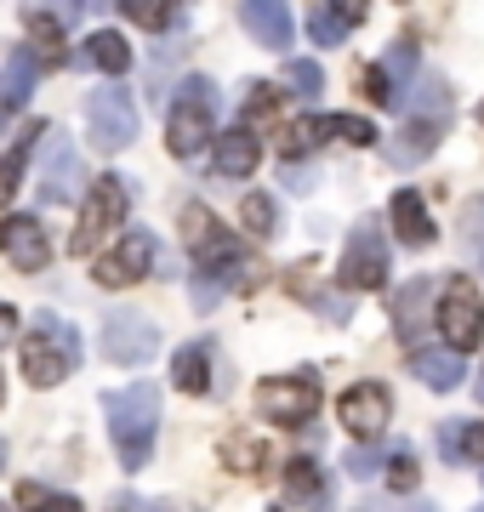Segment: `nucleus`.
Instances as JSON below:
<instances>
[{"label":"nucleus","instance_id":"1","mask_svg":"<svg viewBox=\"0 0 484 512\" xmlns=\"http://www.w3.org/2000/svg\"><path fill=\"white\" fill-rule=\"evenodd\" d=\"M183 239H188V251H194V302L200 308H217L228 285L245 279L251 256L240 251V239L228 234V228H217V217L194 200L183 205Z\"/></svg>","mask_w":484,"mask_h":512},{"label":"nucleus","instance_id":"2","mask_svg":"<svg viewBox=\"0 0 484 512\" xmlns=\"http://www.w3.org/2000/svg\"><path fill=\"white\" fill-rule=\"evenodd\" d=\"M103 410H109V439L120 467H143L154 456V433H160V387L154 382H131L103 393Z\"/></svg>","mask_w":484,"mask_h":512},{"label":"nucleus","instance_id":"3","mask_svg":"<svg viewBox=\"0 0 484 512\" xmlns=\"http://www.w3.org/2000/svg\"><path fill=\"white\" fill-rule=\"evenodd\" d=\"M18 359H23V382L29 387H57L80 370L86 348H80V330L69 325L63 313H40L35 325L23 330Z\"/></svg>","mask_w":484,"mask_h":512},{"label":"nucleus","instance_id":"4","mask_svg":"<svg viewBox=\"0 0 484 512\" xmlns=\"http://www.w3.org/2000/svg\"><path fill=\"white\" fill-rule=\"evenodd\" d=\"M211 131H217V86L205 80V74H188L183 92L171 97V131L166 143L177 160H188V154H200L205 143H211Z\"/></svg>","mask_w":484,"mask_h":512},{"label":"nucleus","instance_id":"5","mask_svg":"<svg viewBox=\"0 0 484 512\" xmlns=\"http://www.w3.org/2000/svg\"><path fill=\"white\" fill-rule=\"evenodd\" d=\"M86 126H92V148L103 154H126L137 143V103L126 86H97L86 97Z\"/></svg>","mask_w":484,"mask_h":512},{"label":"nucleus","instance_id":"6","mask_svg":"<svg viewBox=\"0 0 484 512\" xmlns=\"http://www.w3.org/2000/svg\"><path fill=\"white\" fill-rule=\"evenodd\" d=\"M126 183L120 177H92V194H86V205H80V222H75V234H69V251L75 256H92V245L103 234H114L120 222H126Z\"/></svg>","mask_w":484,"mask_h":512},{"label":"nucleus","instance_id":"7","mask_svg":"<svg viewBox=\"0 0 484 512\" xmlns=\"http://www.w3.org/2000/svg\"><path fill=\"white\" fill-rule=\"evenodd\" d=\"M388 285V239L382 222L365 217L342 245V291H382Z\"/></svg>","mask_w":484,"mask_h":512},{"label":"nucleus","instance_id":"8","mask_svg":"<svg viewBox=\"0 0 484 512\" xmlns=\"http://www.w3.org/2000/svg\"><path fill=\"white\" fill-rule=\"evenodd\" d=\"M154 353H160V325L154 319H143V313H131V308H114L109 319H103V359L109 365H149Z\"/></svg>","mask_w":484,"mask_h":512},{"label":"nucleus","instance_id":"9","mask_svg":"<svg viewBox=\"0 0 484 512\" xmlns=\"http://www.w3.org/2000/svg\"><path fill=\"white\" fill-rule=\"evenodd\" d=\"M439 330L450 336L456 353H473L484 342V302H479V285H473V279L456 274L445 291H439Z\"/></svg>","mask_w":484,"mask_h":512},{"label":"nucleus","instance_id":"10","mask_svg":"<svg viewBox=\"0 0 484 512\" xmlns=\"http://www.w3.org/2000/svg\"><path fill=\"white\" fill-rule=\"evenodd\" d=\"M257 410L274 427H302V421H314L319 410V376H274V382L257 387Z\"/></svg>","mask_w":484,"mask_h":512},{"label":"nucleus","instance_id":"11","mask_svg":"<svg viewBox=\"0 0 484 512\" xmlns=\"http://www.w3.org/2000/svg\"><path fill=\"white\" fill-rule=\"evenodd\" d=\"M86 165L69 137H46V171H40V205H75L86 200Z\"/></svg>","mask_w":484,"mask_h":512},{"label":"nucleus","instance_id":"12","mask_svg":"<svg viewBox=\"0 0 484 512\" xmlns=\"http://www.w3.org/2000/svg\"><path fill=\"white\" fill-rule=\"evenodd\" d=\"M149 268H154V234H126L109 256L92 262V279L109 285V291H126V285H137Z\"/></svg>","mask_w":484,"mask_h":512},{"label":"nucleus","instance_id":"13","mask_svg":"<svg viewBox=\"0 0 484 512\" xmlns=\"http://www.w3.org/2000/svg\"><path fill=\"white\" fill-rule=\"evenodd\" d=\"M388 416H393V399H388V387L382 382H354L348 393H342V427H348L359 444L382 439Z\"/></svg>","mask_w":484,"mask_h":512},{"label":"nucleus","instance_id":"14","mask_svg":"<svg viewBox=\"0 0 484 512\" xmlns=\"http://www.w3.org/2000/svg\"><path fill=\"white\" fill-rule=\"evenodd\" d=\"M6 262H12L18 274H40V268L52 262V239H46V228H40L35 217H23V211L6 217Z\"/></svg>","mask_w":484,"mask_h":512},{"label":"nucleus","instance_id":"15","mask_svg":"<svg viewBox=\"0 0 484 512\" xmlns=\"http://www.w3.org/2000/svg\"><path fill=\"white\" fill-rule=\"evenodd\" d=\"M240 23H245V35L257 40V46H268V52L291 46V6H280V0H245Z\"/></svg>","mask_w":484,"mask_h":512},{"label":"nucleus","instance_id":"16","mask_svg":"<svg viewBox=\"0 0 484 512\" xmlns=\"http://www.w3.org/2000/svg\"><path fill=\"white\" fill-rule=\"evenodd\" d=\"M439 143H445V120H433V114H410L405 131L388 143V160L393 165H422Z\"/></svg>","mask_w":484,"mask_h":512},{"label":"nucleus","instance_id":"17","mask_svg":"<svg viewBox=\"0 0 484 512\" xmlns=\"http://www.w3.org/2000/svg\"><path fill=\"white\" fill-rule=\"evenodd\" d=\"M285 501L302 512H325L331 507V484H325V473H319L314 456H297L291 467H285Z\"/></svg>","mask_w":484,"mask_h":512},{"label":"nucleus","instance_id":"18","mask_svg":"<svg viewBox=\"0 0 484 512\" xmlns=\"http://www.w3.org/2000/svg\"><path fill=\"white\" fill-rule=\"evenodd\" d=\"M35 80H40V52L35 46H12V52H6V92H0V114H6V120L29 103Z\"/></svg>","mask_w":484,"mask_h":512},{"label":"nucleus","instance_id":"19","mask_svg":"<svg viewBox=\"0 0 484 512\" xmlns=\"http://www.w3.org/2000/svg\"><path fill=\"white\" fill-rule=\"evenodd\" d=\"M359 23H365V6H331V0H314V6H308V35H314L319 46H342Z\"/></svg>","mask_w":484,"mask_h":512},{"label":"nucleus","instance_id":"20","mask_svg":"<svg viewBox=\"0 0 484 512\" xmlns=\"http://www.w3.org/2000/svg\"><path fill=\"white\" fill-rule=\"evenodd\" d=\"M262 160V143H257V131H245V126H228L223 137H217V177H251Z\"/></svg>","mask_w":484,"mask_h":512},{"label":"nucleus","instance_id":"21","mask_svg":"<svg viewBox=\"0 0 484 512\" xmlns=\"http://www.w3.org/2000/svg\"><path fill=\"white\" fill-rule=\"evenodd\" d=\"M439 456L450 467H484V421H445L439 427Z\"/></svg>","mask_w":484,"mask_h":512},{"label":"nucleus","instance_id":"22","mask_svg":"<svg viewBox=\"0 0 484 512\" xmlns=\"http://www.w3.org/2000/svg\"><path fill=\"white\" fill-rule=\"evenodd\" d=\"M433 291H439L433 279H410L405 291L393 296V330H399L405 342H416V336L428 330V302H433Z\"/></svg>","mask_w":484,"mask_h":512},{"label":"nucleus","instance_id":"23","mask_svg":"<svg viewBox=\"0 0 484 512\" xmlns=\"http://www.w3.org/2000/svg\"><path fill=\"white\" fill-rule=\"evenodd\" d=\"M393 228H399V239H405L410 251H428V245H433V222H428L422 194H410V188L393 194Z\"/></svg>","mask_w":484,"mask_h":512},{"label":"nucleus","instance_id":"24","mask_svg":"<svg viewBox=\"0 0 484 512\" xmlns=\"http://www.w3.org/2000/svg\"><path fill=\"white\" fill-rule=\"evenodd\" d=\"M410 370H416V382H428L433 393H450V387L462 382V359H456V348H416L410 353Z\"/></svg>","mask_w":484,"mask_h":512},{"label":"nucleus","instance_id":"25","mask_svg":"<svg viewBox=\"0 0 484 512\" xmlns=\"http://www.w3.org/2000/svg\"><path fill=\"white\" fill-rule=\"evenodd\" d=\"M382 69H388V86H393V109H410V97H416V86H410V74H416V46L399 40V46L382 57Z\"/></svg>","mask_w":484,"mask_h":512},{"label":"nucleus","instance_id":"26","mask_svg":"<svg viewBox=\"0 0 484 512\" xmlns=\"http://www.w3.org/2000/svg\"><path fill=\"white\" fill-rule=\"evenodd\" d=\"M171 376H177L183 393H205V387H211V348H205V342L183 348L177 359H171Z\"/></svg>","mask_w":484,"mask_h":512},{"label":"nucleus","instance_id":"27","mask_svg":"<svg viewBox=\"0 0 484 512\" xmlns=\"http://www.w3.org/2000/svg\"><path fill=\"white\" fill-rule=\"evenodd\" d=\"M456 239H462V251L473 256V268H484V194L462 200V211H456Z\"/></svg>","mask_w":484,"mask_h":512},{"label":"nucleus","instance_id":"28","mask_svg":"<svg viewBox=\"0 0 484 512\" xmlns=\"http://www.w3.org/2000/svg\"><path fill=\"white\" fill-rule=\"evenodd\" d=\"M319 143L325 137H336V143H354V148H371L376 143V126L371 120H359V114H325V120H314Z\"/></svg>","mask_w":484,"mask_h":512},{"label":"nucleus","instance_id":"29","mask_svg":"<svg viewBox=\"0 0 484 512\" xmlns=\"http://www.w3.org/2000/svg\"><path fill=\"white\" fill-rule=\"evenodd\" d=\"M86 57H92L103 74H126L131 69V46L114 35V29H97V35L86 40Z\"/></svg>","mask_w":484,"mask_h":512},{"label":"nucleus","instance_id":"30","mask_svg":"<svg viewBox=\"0 0 484 512\" xmlns=\"http://www.w3.org/2000/svg\"><path fill=\"white\" fill-rule=\"evenodd\" d=\"M40 131H46V126H23L18 137H12V148H6V165H0V188H6V194H18L23 165H29V148L40 143Z\"/></svg>","mask_w":484,"mask_h":512},{"label":"nucleus","instance_id":"31","mask_svg":"<svg viewBox=\"0 0 484 512\" xmlns=\"http://www.w3.org/2000/svg\"><path fill=\"white\" fill-rule=\"evenodd\" d=\"M240 222L257 239H274V234H280V205L268 200V194H245V200H240Z\"/></svg>","mask_w":484,"mask_h":512},{"label":"nucleus","instance_id":"32","mask_svg":"<svg viewBox=\"0 0 484 512\" xmlns=\"http://www.w3.org/2000/svg\"><path fill=\"white\" fill-rule=\"evenodd\" d=\"M120 12H126L131 23H143V29H177V23L188 18L183 6H154V0H126Z\"/></svg>","mask_w":484,"mask_h":512},{"label":"nucleus","instance_id":"33","mask_svg":"<svg viewBox=\"0 0 484 512\" xmlns=\"http://www.w3.org/2000/svg\"><path fill=\"white\" fill-rule=\"evenodd\" d=\"M223 461H228V473H262V444L251 439V433H234V439L223 444Z\"/></svg>","mask_w":484,"mask_h":512},{"label":"nucleus","instance_id":"34","mask_svg":"<svg viewBox=\"0 0 484 512\" xmlns=\"http://www.w3.org/2000/svg\"><path fill=\"white\" fill-rule=\"evenodd\" d=\"M285 86H291L297 97H319V92H325V74H319V63H308V57H297V63L285 69Z\"/></svg>","mask_w":484,"mask_h":512},{"label":"nucleus","instance_id":"35","mask_svg":"<svg viewBox=\"0 0 484 512\" xmlns=\"http://www.w3.org/2000/svg\"><path fill=\"white\" fill-rule=\"evenodd\" d=\"M18 495H23V512H86V507L75 501V495H52V490L40 495L35 484H23Z\"/></svg>","mask_w":484,"mask_h":512},{"label":"nucleus","instance_id":"36","mask_svg":"<svg viewBox=\"0 0 484 512\" xmlns=\"http://www.w3.org/2000/svg\"><path fill=\"white\" fill-rule=\"evenodd\" d=\"M308 148H319L314 120H297V126H285V137H280V154H285V160H302Z\"/></svg>","mask_w":484,"mask_h":512},{"label":"nucleus","instance_id":"37","mask_svg":"<svg viewBox=\"0 0 484 512\" xmlns=\"http://www.w3.org/2000/svg\"><path fill=\"white\" fill-rule=\"evenodd\" d=\"M388 490L393 495L416 490V456H410V450H393V456H388Z\"/></svg>","mask_w":484,"mask_h":512},{"label":"nucleus","instance_id":"38","mask_svg":"<svg viewBox=\"0 0 484 512\" xmlns=\"http://www.w3.org/2000/svg\"><path fill=\"white\" fill-rule=\"evenodd\" d=\"M359 512H439V507L422 501V495H371Z\"/></svg>","mask_w":484,"mask_h":512},{"label":"nucleus","instance_id":"39","mask_svg":"<svg viewBox=\"0 0 484 512\" xmlns=\"http://www.w3.org/2000/svg\"><path fill=\"white\" fill-rule=\"evenodd\" d=\"M359 92L371 97V103H388V109H393V86H388V69H382V63L359 69Z\"/></svg>","mask_w":484,"mask_h":512},{"label":"nucleus","instance_id":"40","mask_svg":"<svg viewBox=\"0 0 484 512\" xmlns=\"http://www.w3.org/2000/svg\"><path fill=\"white\" fill-rule=\"evenodd\" d=\"M268 114H280V92L257 80V92L245 97V120H268Z\"/></svg>","mask_w":484,"mask_h":512},{"label":"nucleus","instance_id":"41","mask_svg":"<svg viewBox=\"0 0 484 512\" xmlns=\"http://www.w3.org/2000/svg\"><path fill=\"white\" fill-rule=\"evenodd\" d=\"M382 461H388L382 450H371V444H359V450H348V473H354V478H371L376 467H382Z\"/></svg>","mask_w":484,"mask_h":512},{"label":"nucleus","instance_id":"42","mask_svg":"<svg viewBox=\"0 0 484 512\" xmlns=\"http://www.w3.org/2000/svg\"><path fill=\"white\" fill-rule=\"evenodd\" d=\"M109 512H171V507H160V501H149V495H114Z\"/></svg>","mask_w":484,"mask_h":512},{"label":"nucleus","instance_id":"43","mask_svg":"<svg viewBox=\"0 0 484 512\" xmlns=\"http://www.w3.org/2000/svg\"><path fill=\"white\" fill-rule=\"evenodd\" d=\"M285 188H291V194H308V188H314V171L291 165V171H285Z\"/></svg>","mask_w":484,"mask_h":512},{"label":"nucleus","instance_id":"44","mask_svg":"<svg viewBox=\"0 0 484 512\" xmlns=\"http://www.w3.org/2000/svg\"><path fill=\"white\" fill-rule=\"evenodd\" d=\"M0 330H6V336H18V308H0ZM23 342V336H18Z\"/></svg>","mask_w":484,"mask_h":512},{"label":"nucleus","instance_id":"45","mask_svg":"<svg viewBox=\"0 0 484 512\" xmlns=\"http://www.w3.org/2000/svg\"><path fill=\"white\" fill-rule=\"evenodd\" d=\"M473 393H479V404H484V370H479V382H473Z\"/></svg>","mask_w":484,"mask_h":512},{"label":"nucleus","instance_id":"46","mask_svg":"<svg viewBox=\"0 0 484 512\" xmlns=\"http://www.w3.org/2000/svg\"><path fill=\"white\" fill-rule=\"evenodd\" d=\"M473 512H484V507H473Z\"/></svg>","mask_w":484,"mask_h":512},{"label":"nucleus","instance_id":"47","mask_svg":"<svg viewBox=\"0 0 484 512\" xmlns=\"http://www.w3.org/2000/svg\"><path fill=\"white\" fill-rule=\"evenodd\" d=\"M479 114H484V109H479Z\"/></svg>","mask_w":484,"mask_h":512}]
</instances>
